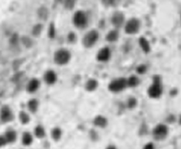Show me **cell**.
<instances>
[{
  "label": "cell",
  "instance_id": "cell-13",
  "mask_svg": "<svg viewBox=\"0 0 181 149\" xmlns=\"http://www.w3.org/2000/svg\"><path fill=\"white\" fill-rule=\"evenodd\" d=\"M39 87V82L37 79H33L31 80L27 86V90L30 92H34L35 91H37V88Z\"/></svg>",
  "mask_w": 181,
  "mask_h": 149
},
{
  "label": "cell",
  "instance_id": "cell-24",
  "mask_svg": "<svg viewBox=\"0 0 181 149\" xmlns=\"http://www.w3.org/2000/svg\"><path fill=\"white\" fill-rule=\"evenodd\" d=\"M44 128L42 127V126H37L36 128V130H35V135L37 136V137L42 138V137L44 136Z\"/></svg>",
  "mask_w": 181,
  "mask_h": 149
},
{
  "label": "cell",
  "instance_id": "cell-31",
  "mask_svg": "<svg viewBox=\"0 0 181 149\" xmlns=\"http://www.w3.org/2000/svg\"><path fill=\"white\" fill-rule=\"evenodd\" d=\"M17 43H18V36H17V34H14L10 38V43L15 45Z\"/></svg>",
  "mask_w": 181,
  "mask_h": 149
},
{
  "label": "cell",
  "instance_id": "cell-25",
  "mask_svg": "<svg viewBox=\"0 0 181 149\" xmlns=\"http://www.w3.org/2000/svg\"><path fill=\"white\" fill-rule=\"evenodd\" d=\"M42 28H43V26L40 25V24H37L36 26H34L33 29V34L34 36H37L42 32Z\"/></svg>",
  "mask_w": 181,
  "mask_h": 149
},
{
  "label": "cell",
  "instance_id": "cell-8",
  "mask_svg": "<svg viewBox=\"0 0 181 149\" xmlns=\"http://www.w3.org/2000/svg\"><path fill=\"white\" fill-rule=\"evenodd\" d=\"M124 21V15L120 12H116L111 17V23L116 27H120Z\"/></svg>",
  "mask_w": 181,
  "mask_h": 149
},
{
  "label": "cell",
  "instance_id": "cell-19",
  "mask_svg": "<svg viewBox=\"0 0 181 149\" xmlns=\"http://www.w3.org/2000/svg\"><path fill=\"white\" fill-rule=\"evenodd\" d=\"M5 139L8 142H15V139H16V134H15V131H8L6 135H5Z\"/></svg>",
  "mask_w": 181,
  "mask_h": 149
},
{
  "label": "cell",
  "instance_id": "cell-6",
  "mask_svg": "<svg viewBox=\"0 0 181 149\" xmlns=\"http://www.w3.org/2000/svg\"><path fill=\"white\" fill-rule=\"evenodd\" d=\"M87 16L85 15L84 12L83 11H77L75 13L73 17L74 25L78 27H84L87 24Z\"/></svg>",
  "mask_w": 181,
  "mask_h": 149
},
{
  "label": "cell",
  "instance_id": "cell-35",
  "mask_svg": "<svg viewBox=\"0 0 181 149\" xmlns=\"http://www.w3.org/2000/svg\"><path fill=\"white\" fill-rule=\"evenodd\" d=\"M154 147V146L152 145V144H148L144 147V148H149V149H152Z\"/></svg>",
  "mask_w": 181,
  "mask_h": 149
},
{
  "label": "cell",
  "instance_id": "cell-7",
  "mask_svg": "<svg viewBox=\"0 0 181 149\" xmlns=\"http://www.w3.org/2000/svg\"><path fill=\"white\" fill-rule=\"evenodd\" d=\"M167 135H168V127L165 125H162V124L158 125L157 126H156L153 131V136L157 140H161L166 137Z\"/></svg>",
  "mask_w": 181,
  "mask_h": 149
},
{
  "label": "cell",
  "instance_id": "cell-10",
  "mask_svg": "<svg viewBox=\"0 0 181 149\" xmlns=\"http://www.w3.org/2000/svg\"><path fill=\"white\" fill-rule=\"evenodd\" d=\"M0 115H1V120L4 122H7L9 120H10L12 118V114L8 107H4L2 109Z\"/></svg>",
  "mask_w": 181,
  "mask_h": 149
},
{
  "label": "cell",
  "instance_id": "cell-17",
  "mask_svg": "<svg viewBox=\"0 0 181 149\" xmlns=\"http://www.w3.org/2000/svg\"><path fill=\"white\" fill-rule=\"evenodd\" d=\"M37 14L42 20H46L48 17V10L45 7H41L37 11Z\"/></svg>",
  "mask_w": 181,
  "mask_h": 149
},
{
  "label": "cell",
  "instance_id": "cell-1",
  "mask_svg": "<svg viewBox=\"0 0 181 149\" xmlns=\"http://www.w3.org/2000/svg\"><path fill=\"white\" fill-rule=\"evenodd\" d=\"M98 38H99L98 32L95 30H92L85 35L83 39V43L86 47H92L94 44H95Z\"/></svg>",
  "mask_w": 181,
  "mask_h": 149
},
{
  "label": "cell",
  "instance_id": "cell-5",
  "mask_svg": "<svg viewBox=\"0 0 181 149\" xmlns=\"http://www.w3.org/2000/svg\"><path fill=\"white\" fill-rule=\"evenodd\" d=\"M140 26H141V23L139 20L134 18L131 19L126 24L125 32L128 34H134L138 32V31L140 30Z\"/></svg>",
  "mask_w": 181,
  "mask_h": 149
},
{
  "label": "cell",
  "instance_id": "cell-12",
  "mask_svg": "<svg viewBox=\"0 0 181 149\" xmlns=\"http://www.w3.org/2000/svg\"><path fill=\"white\" fill-rule=\"evenodd\" d=\"M139 43H140V46L141 47V48L143 49V51L144 53H148L150 52V49H151V47H150V44L148 43V41L144 38V37H141L140 40H139Z\"/></svg>",
  "mask_w": 181,
  "mask_h": 149
},
{
  "label": "cell",
  "instance_id": "cell-28",
  "mask_svg": "<svg viewBox=\"0 0 181 149\" xmlns=\"http://www.w3.org/2000/svg\"><path fill=\"white\" fill-rule=\"evenodd\" d=\"M137 104V101L135 98H129V101H128V106H129V109H133V108H134L135 106H136Z\"/></svg>",
  "mask_w": 181,
  "mask_h": 149
},
{
  "label": "cell",
  "instance_id": "cell-11",
  "mask_svg": "<svg viewBox=\"0 0 181 149\" xmlns=\"http://www.w3.org/2000/svg\"><path fill=\"white\" fill-rule=\"evenodd\" d=\"M56 79H57V77H56V73L54 71L48 70L45 73L44 80L48 84H54L56 81Z\"/></svg>",
  "mask_w": 181,
  "mask_h": 149
},
{
  "label": "cell",
  "instance_id": "cell-14",
  "mask_svg": "<svg viewBox=\"0 0 181 149\" xmlns=\"http://www.w3.org/2000/svg\"><path fill=\"white\" fill-rule=\"evenodd\" d=\"M94 123L99 127H105L107 125V120L103 116H97L94 120Z\"/></svg>",
  "mask_w": 181,
  "mask_h": 149
},
{
  "label": "cell",
  "instance_id": "cell-9",
  "mask_svg": "<svg viewBox=\"0 0 181 149\" xmlns=\"http://www.w3.org/2000/svg\"><path fill=\"white\" fill-rule=\"evenodd\" d=\"M110 57H111V51L108 47L102 48L97 54V58H98L99 61H107V60H109Z\"/></svg>",
  "mask_w": 181,
  "mask_h": 149
},
{
  "label": "cell",
  "instance_id": "cell-21",
  "mask_svg": "<svg viewBox=\"0 0 181 149\" xmlns=\"http://www.w3.org/2000/svg\"><path fill=\"white\" fill-rule=\"evenodd\" d=\"M37 106H38V103H37V101L36 99H33V100H31L28 102V108H29V109L32 112H36L37 111Z\"/></svg>",
  "mask_w": 181,
  "mask_h": 149
},
{
  "label": "cell",
  "instance_id": "cell-27",
  "mask_svg": "<svg viewBox=\"0 0 181 149\" xmlns=\"http://www.w3.org/2000/svg\"><path fill=\"white\" fill-rule=\"evenodd\" d=\"M21 41H22V43L24 44L26 47H30L32 46V44H33L32 40L30 39L29 37H27V36H23Z\"/></svg>",
  "mask_w": 181,
  "mask_h": 149
},
{
  "label": "cell",
  "instance_id": "cell-20",
  "mask_svg": "<svg viewBox=\"0 0 181 149\" xmlns=\"http://www.w3.org/2000/svg\"><path fill=\"white\" fill-rule=\"evenodd\" d=\"M33 142V137L29 133H24L22 137V142L24 145H30Z\"/></svg>",
  "mask_w": 181,
  "mask_h": 149
},
{
  "label": "cell",
  "instance_id": "cell-2",
  "mask_svg": "<svg viewBox=\"0 0 181 149\" xmlns=\"http://www.w3.org/2000/svg\"><path fill=\"white\" fill-rule=\"evenodd\" d=\"M148 93H149V96L152 98H157L161 96L162 88L160 85V78L158 76H156L154 78V83L149 88Z\"/></svg>",
  "mask_w": 181,
  "mask_h": 149
},
{
  "label": "cell",
  "instance_id": "cell-29",
  "mask_svg": "<svg viewBox=\"0 0 181 149\" xmlns=\"http://www.w3.org/2000/svg\"><path fill=\"white\" fill-rule=\"evenodd\" d=\"M48 36H49V37H51V38L55 37V36H56V30H55V26H54L53 24H51V25H50V27H49Z\"/></svg>",
  "mask_w": 181,
  "mask_h": 149
},
{
  "label": "cell",
  "instance_id": "cell-3",
  "mask_svg": "<svg viewBox=\"0 0 181 149\" xmlns=\"http://www.w3.org/2000/svg\"><path fill=\"white\" fill-rule=\"evenodd\" d=\"M71 54L66 49H60L56 52L55 54V61L58 65H65L70 60Z\"/></svg>",
  "mask_w": 181,
  "mask_h": 149
},
{
  "label": "cell",
  "instance_id": "cell-4",
  "mask_svg": "<svg viewBox=\"0 0 181 149\" xmlns=\"http://www.w3.org/2000/svg\"><path fill=\"white\" fill-rule=\"evenodd\" d=\"M127 87V80L125 78H119L117 80H113L110 85H109V89L111 91L117 92L123 90Z\"/></svg>",
  "mask_w": 181,
  "mask_h": 149
},
{
  "label": "cell",
  "instance_id": "cell-15",
  "mask_svg": "<svg viewBox=\"0 0 181 149\" xmlns=\"http://www.w3.org/2000/svg\"><path fill=\"white\" fill-rule=\"evenodd\" d=\"M117 38H118V32L116 30L111 31L107 34V36H106V40L108 42H111H111H116L117 40Z\"/></svg>",
  "mask_w": 181,
  "mask_h": 149
},
{
  "label": "cell",
  "instance_id": "cell-22",
  "mask_svg": "<svg viewBox=\"0 0 181 149\" xmlns=\"http://www.w3.org/2000/svg\"><path fill=\"white\" fill-rule=\"evenodd\" d=\"M76 3V0H64V5L67 9H72Z\"/></svg>",
  "mask_w": 181,
  "mask_h": 149
},
{
  "label": "cell",
  "instance_id": "cell-23",
  "mask_svg": "<svg viewBox=\"0 0 181 149\" xmlns=\"http://www.w3.org/2000/svg\"><path fill=\"white\" fill-rule=\"evenodd\" d=\"M61 136V131L59 128H56L52 131V137L55 140H59Z\"/></svg>",
  "mask_w": 181,
  "mask_h": 149
},
{
  "label": "cell",
  "instance_id": "cell-18",
  "mask_svg": "<svg viewBox=\"0 0 181 149\" xmlns=\"http://www.w3.org/2000/svg\"><path fill=\"white\" fill-rule=\"evenodd\" d=\"M140 82V80L136 76H131L129 78V80H127V86L131 87V88H134L138 86V84Z\"/></svg>",
  "mask_w": 181,
  "mask_h": 149
},
{
  "label": "cell",
  "instance_id": "cell-33",
  "mask_svg": "<svg viewBox=\"0 0 181 149\" xmlns=\"http://www.w3.org/2000/svg\"><path fill=\"white\" fill-rule=\"evenodd\" d=\"M68 40L70 41L71 43H72L74 41L76 40V35H75V33L71 32L69 35H68Z\"/></svg>",
  "mask_w": 181,
  "mask_h": 149
},
{
  "label": "cell",
  "instance_id": "cell-16",
  "mask_svg": "<svg viewBox=\"0 0 181 149\" xmlns=\"http://www.w3.org/2000/svg\"><path fill=\"white\" fill-rule=\"evenodd\" d=\"M97 86H98L97 80H94V79H91V80H89V81L87 82V84H86V89H87L88 91H94V90L96 89Z\"/></svg>",
  "mask_w": 181,
  "mask_h": 149
},
{
  "label": "cell",
  "instance_id": "cell-26",
  "mask_svg": "<svg viewBox=\"0 0 181 149\" xmlns=\"http://www.w3.org/2000/svg\"><path fill=\"white\" fill-rule=\"evenodd\" d=\"M20 120L23 124H26L28 123V121H29V117L25 112H21L20 114Z\"/></svg>",
  "mask_w": 181,
  "mask_h": 149
},
{
  "label": "cell",
  "instance_id": "cell-30",
  "mask_svg": "<svg viewBox=\"0 0 181 149\" xmlns=\"http://www.w3.org/2000/svg\"><path fill=\"white\" fill-rule=\"evenodd\" d=\"M145 71H146V66L144 65H141L138 66L137 72L139 73V74H144Z\"/></svg>",
  "mask_w": 181,
  "mask_h": 149
},
{
  "label": "cell",
  "instance_id": "cell-34",
  "mask_svg": "<svg viewBox=\"0 0 181 149\" xmlns=\"http://www.w3.org/2000/svg\"><path fill=\"white\" fill-rule=\"evenodd\" d=\"M6 142H7V141H6L5 137H2V136H0V147L4 146Z\"/></svg>",
  "mask_w": 181,
  "mask_h": 149
},
{
  "label": "cell",
  "instance_id": "cell-32",
  "mask_svg": "<svg viewBox=\"0 0 181 149\" xmlns=\"http://www.w3.org/2000/svg\"><path fill=\"white\" fill-rule=\"evenodd\" d=\"M115 0H102V3L105 6H111L114 4Z\"/></svg>",
  "mask_w": 181,
  "mask_h": 149
}]
</instances>
